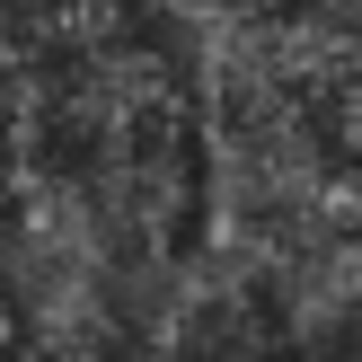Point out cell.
<instances>
[{
	"label": "cell",
	"instance_id": "6da1fadb",
	"mask_svg": "<svg viewBox=\"0 0 362 362\" xmlns=\"http://www.w3.org/2000/svg\"><path fill=\"white\" fill-rule=\"evenodd\" d=\"M141 362H300V336L283 300L230 257H186L168 300L141 327Z\"/></svg>",
	"mask_w": 362,
	"mask_h": 362
},
{
	"label": "cell",
	"instance_id": "277c9868",
	"mask_svg": "<svg viewBox=\"0 0 362 362\" xmlns=\"http://www.w3.org/2000/svg\"><path fill=\"white\" fill-rule=\"evenodd\" d=\"M0 362H35L27 345H18V327H9V318H0Z\"/></svg>",
	"mask_w": 362,
	"mask_h": 362
},
{
	"label": "cell",
	"instance_id": "3957f363",
	"mask_svg": "<svg viewBox=\"0 0 362 362\" xmlns=\"http://www.w3.org/2000/svg\"><path fill=\"white\" fill-rule=\"evenodd\" d=\"M159 9H168L177 27H194V35H230V27H265V18H292L300 0H159Z\"/></svg>",
	"mask_w": 362,
	"mask_h": 362
},
{
	"label": "cell",
	"instance_id": "7a4b0ae2",
	"mask_svg": "<svg viewBox=\"0 0 362 362\" xmlns=\"http://www.w3.org/2000/svg\"><path fill=\"white\" fill-rule=\"evenodd\" d=\"M133 18V0H0V71H45Z\"/></svg>",
	"mask_w": 362,
	"mask_h": 362
}]
</instances>
